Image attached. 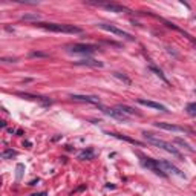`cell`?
I'll list each match as a JSON object with an SVG mask.
<instances>
[{
    "label": "cell",
    "mask_w": 196,
    "mask_h": 196,
    "mask_svg": "<svg viewBox=\"0 0 196 196\" xmlns=\"http://www.w3.org/2000/svg\"><path fill=\"white\" fill-rule=\"evenodd\" d=\"M22 20L38 23V20H40V16H38V14H24V16H22Z\"/></svg>",
    "instance_id": "obj_18"
},
{
    "label": "cell",
    "mask_w": 196,
    "mask_h": 196,
    "mask_svg": "<svg viewBox=\"0 0 196 196\" xmlns=\"http://www.w3.org/2000/svg\"><path fill=\"white\" fill-rule=\"evenodd\" d=\"M155 127L158 129H164V130H169V132H179V133H189L192 135L193 132L187 129L184 126H176V124H170V122H155Z\"/></svg>",
    "instance_id": "obj_6"
},
{
    "label": "cell",
    "mask_w": 196,
    "mask_h": 196,
    "mask_svg": "<svg viewBox=\"0 0 196 196\" xmlns=\"http://www.w3.org/2000/svg\"><path fill=\"white\" fill-rule=\"evenodd\" d=\"M149 69H150L152 72H153L155 75H158V77H159V78H161V80H163L164 83H169V80H167V78H165V75L163 74V71H161V69H158V67H156V66H153V65H149Z\"/></svg>",
    "instance_id": "obj_16"
},
{
    "label": "cell",
    "mask_w": 196,
    "mask_h": 196,
    "mask_svg": "<svg viewBox=\"0 0 196 196\" xmlns=\"http://www.w3.org/2000/svg\"><path fill=\"white\" fill-rule=\"evenodd\" d=\"M38 182V179H34V181H31V182H29V185H35Z\"/></svg>",
    "instance_id": "obj_25"
},
{
    "label": "cell",
    "mask_w": 196,
    "mask_h": 196,
    "mask_svg": "<svg viewBox=\"0 0 196 196\" xmlns=\"http://www.w3.org/2000/svg\"><path fill=\"white\" fill-rule=\"evenodd\" d=\"M29 55H31V57H49V54L48 52H40V51H32L31 54H29Z\"/></svg>",
    "instance_id": "obj_22"
},
{
    "label": "cell",
    "mask_w": 196,
    "mask_h": 196,
    "mask_svg": "<svg viewBox=\"0 0 196 196\" xmlns=\"http://www.w3.org/2000/svg\"><path fill=\"white\" fill-rule=\"evenodd\" d=\"M107 135H110V136H114V138L116 140H122V141H127V143H130V144H133V146H143V143H140V141H136L133 138H129V136H122L120 133H114V132H107Z\"/></svg>",
    "instance_id": "obj_13"
},
{
    "label": "cell",
    "mask_w": 196,
    "mask_h": 196,
    "mask_svg": "<svg viewBox=\"0 0 196 196\" xmlns=\"http://www.w3.org/2000/svg\"><path fill=\"white\" fill-rule=\"evenodd\" d=\"M143 136H144V140H146L149 144L155 146V147H159V149H163V150H165V152H169V153L175 155L176 158H182L181 152L176 149V147L171 146L170 143H167V141L161 140V138H158V136H155L153 133H149V132H143Z\"/></svg>",
    "instance_id": "obj_1"
},
{
    "label": "cell",
    "mask_w": 196,
    "mask_h": 196,
    "mask_svg": "<svg viewBox=\"0 0 196 196\" xmlns=\"http://www.w3.org/2000/svg\"><path fill=\"white\" fill-rule=\"evenodd\" d=\"M94 155H95L94 149L87 147V149H84L83 152H80V155H78V159H81V161H89V159H94Z\"/></svg>",
    "instance_id": "obj_14"
},
{
    "label": "cell",
    "mask_w": 196,
    "mask_h": 196,
    "mask_svg": "<svg viewBox=\"0 0 196 196\" xmlns=\"http://www.w3.org/2000/svg\"><path fill=\"white\" fill-rule=\"evenodd\" d=\"M175 143H176V144H179V146H182L187 152H190V153H195V149H193V147L190 146L189 143H185L184 140H181V138H175Z\"/></svg>",
    "instance_id": "obj_17"
},
{
    "label": "cell",
    "mask_w": 196,
    "mask_h": 196,
    "mask_svg": "<svg viewBox=\"0 0 196 196\" xmlns=\"http://www.w3.org/2000/svg\"><path fill=\"white\" fill-rule=\"evenodd\" d=\"M34 24L46 29V31H51V32H63V34H81L83 32L81 28L74 26V24H65V23H43V22H38V23H34Z\"/></svg>",
    "instance_id": "obj_2"
},
{
    "label": "cell",
    "mask_w": 196,
    "mask_h": 196,
    "mask_svg": "<svg viewBox=\"0 0 196 196\" xmlns=\"http://www.w3.org/2000/svg\"><path fill=\"white\" fill-rule=\"evenodd\" d=\"M98 109H101L106 115H109V116H112V118H115V120H120V121H124V122L129 121V116H127L126 114H122V112H120L116 107L110 109V107H104V106L98 104Z\"/></svg>",
    "instance_id": "obj_7"
},
{
    "label": "cell",
    "mask_w": 196,
    "mask_h": 196,
    "mask_svg": "<svg viewBox=\"0 0 196 196\" xmlns=\"http://www.w3.org/2000/svg\"><path fill=\"white\" fill-rule=\"evenodd\" d=\"M195 92H196V91H195Z\"/></svg>",
    "instance_id": "obj_28"
},
{
    "label": "cell",
    "mask_w": 196,
    "mask_h": 196,
    "mask_svg": "<svg viewBox=\"0 0 196 196\" xmlns=\"http://www.w3.org/2000/svg\"><path fill=\"white\" fill-rule=\"evenodd\" d=\"M71 98L74 101H80V103H91V104H101L100 103V98L95 97V95H77V94H72Z\"/></svg>",
    "instance_id": "obj_9"
},
{
    "label": "cell",
    "mask_w": 196,
    "mask_h": 196,
    "mask_svg": "<svg viewBox=\"0 0 196 196\" xmlns=\"http://www.w3.org/2000/svg\"><path fill=\"white\" fill-rule=\"evenodd\" d=\"M185 110H187V114L190 116H196V103H190Z\"/></svg>",
    "instance_id": "obj_21"
},
{
    "label": "cell",
    "mask_w": 196,
    "mask_h": 196,
    "mask_svg": "<svg viewBox=\"0 0 196 196\" xmlns=\"http://www.w3.org/2000/svg\"><path fill=\"white\" fill-rule=\"evenodd\" d=\"M74 65L77 66H89V67H103V61H98V60H94V58H84V60H77L74 61Z\"/></svg>",
    "instance_id": "obj_11"
},
{
    "label": "cell",
    "mask_w": 196,
    "mask_h": 196,
    "mask_svg": "<svg viewBox=\"0 0 196 196\" xmlns=\"http://www.w3.org/2000/svg\"><path fill=\"white\" fill-rule=\"evenodd\" d=\"M14 156H17V152L12 150V149H8V150L2 152V158L3 159H9V158H14Z\"/></svg>",
    "instance_id": "obj_20"
},
{
    "label": "cell",
    "mask_w": 196,
    "mask_h": 196,
    "mask_svg": "<svg viewBox=\"0 0 196 196\" xmlns=\"http://www.w3.org/2000/svg\"><path fill=\"white\" fill-rule=\"evenodd\" d=\"M98 28L103 29V31H107V32L115 34V35H120V37H122V38H127V40H133V37H132L129 32H126V31H122V29L116 28L115 24H109V23H100V24H98Z\"/></svg>",
    "instance_id": "obj_4"
},
{
    "label": "cell",
    "mask_w": 196,
    "mask_h": 196,
    "mask_svg": "<svg viewBox=\"0 0 196 196\" xmlns=\"http://www.w3.org/2000/svg\"><path fill=\"white\" fill-rule=\"evenodd\" d=\"M115 107L120 112H122V114H126V115H140L138 112L133 109V107H129V106H126V104H118V106H115Z\"/></svg>",
    "instance_id": "obj_15"
},
{
    "label": "cell",
    "mask_w": 196,
    "mask_h": 196,
    "mask_svg": "<svg viewBox=\"0 0 196 196\" xmlns=\"http://www.w3.org/2000/svg\"><path fill=\"white\" fill-rule=\"evenodd\" d=\"M24 146H26L28 149H29V147H31V143H29V141H24Z\"/></svg>",
    "instance_id": "obj_27"
},
{
    "label": "cell",
    "mask_w": 196,
    "mask_h": 196,
    "mask_svg": "<svg viewBox=\"0 0 196 196\" xmlns=\"http://www.w3.org/2000/svg\"><path fill=\"white\" fill-rule=\"evenodd\" d=\"M138 104L146 106V107H150V109L161 110V112H169L167 107H165L164 104H159V103H155V101H150V100H144V98H140V100H138Z\"/></svg>",
    "instance_id": "obj_10"
},
{
    "label": "cell",
    "mask_w": 196,
    "mask_h": 196,
    "mask_svg": "<svg viewBox=\"0 0 196 196\" xmlns=\"http://www.w3.org/2000/svg\"><path fill=\"white\" fill-rule=\"evenodd\" d=\"M104 9L107 11H112V12H124L127 11L126 6H122V5H118V3H100Z\"/></svg>",
    "instance_id": "obj_12"
},
{
    "label": "cell",
    "mask_w": 196,
    "mask_h": 196,
    "mask_svg": "<svg viewBox=\"0 0 196 196\" xmlns=\"http://www.w3.org/2000/svg\"><path fill=\"white\" fill-rule=\"evenodd\" d=\"M23 169H24V165H23V164H17V175H16V176H17V179H20V178H22V173H23L22 170H23Z\"/></svg>",
    "instance_id": "obj_23"
},
{
    "label": "cell",
    "mask_w": 196,
    "mask_h": 196,
    "mask_svg": "<svg viewBox=\"0 0 196 196\" xmlns=\"http://www.w3.org/2000/svg\"><path fill=\"white\" fill-rule=\"evenodd\" d=\"M159 164H161V167H163L164 171H169V173L171 175H176V176H179V178H185V173L181 169H178L175 164H171L170 161H159Z\"/></svg>",
    "instance_id": "obj_8"
},
{
    "label": "cell",
    "mask_w": 196,
    "mask_h": 196,
    "mask_svg": "<svg viewBox=\"0 0 196 196\" xmlns=\"http://www.w3.org/2000/svg\"><path fill=\"white\" fill-rule=\"evenodd\" d=\"M114 77H116L118 80H121L124 84H127V86H130L132 84V81H130V78H127L124 74H120V72H114Z\"/></svg>",
    "instance_id": "obj_19"
},
{
    "label": "cell",
    "mask_w": 196,
    "mask_h": 196,
    "mask_svg": "<svg viewBox=\"0 0 196 196\" xmlns=\"http://www.w3.org/2000/svg\"><path fill=\"white\" fill-rule=\"evenodd\" d=\"M141 165H143V167H146V169H149V170H152V171H155L156 175L163 176V178H165V176H167V173L163 170V167H161V164H159L158 159L141 158Z\"/></svg>",
    "instance_id": "obj_3"
},
{
    "label": "cell",
    "mask_w": 196,
    "mask_h": 196,
    "mask_svg": "<svg viewBox=\"0 0 196 196\" xmlns=\"http://www.w3.org/2000/svg\"><path fill=\"white\" fill-rule=\"evenodd\" d=\"M31 196H46V192H42V193H34Z\"/></svg>",
    "instance_id": "obj_24"
},
{
    "label": "cell",
    "mask_w": 196,
    "mask_h": 196,
    "mask_svg": "<svg viewBox=\"0 0 196 196\" xmlns=\"http://www.w3.org/2000/svg\"><path fill=\"white\" fill-rule=\"evenodd\" d=\"M106 189H115V185H114V184H107Z\"/></svg>",
    "instance_id": "obj_26"
},
{
    "label": "cell",
    "mask_w": 196,
    "mask_h": 196,
    "mask_svg": "<svg viewBox=\"0 0 196 196\" xmlns=\"http://www.w3.org/2000/svg\"><path fill=\"white\" fill-rule=\"evenodd\" d=\"M69 52H74V54H92L98 51V46L97 45H84V43H77V45H72L67 49Z\"/></svg>",
    "instance_id": "obj_5"
}]
</instances>
